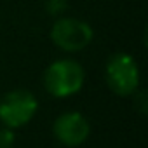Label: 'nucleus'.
<instances>
[{
	"instance_id": "obj_4",
	"label": "nucleus",
	"mask_w": 148,
	"mask_h": 148,
	"mask_svg": "<svg viewBox=\"0 0 148 148\" xmlns=\"http://www.w3.org/2000/svg\"><path fill=\"white\" fill-rule=\"evenodd\" d=\"M38 101L28 89H14L0 98V122L9 129L26 125L37 113Z\"/></svg>"
},
{
	"instance_id": "obj_7",
	"label": "nucleus",
	"mask_w": 148,
	"mask_h": 148,
	"mask_svg": "<svg viewBox=\"0 0 148 148\" xmlns=\"http://www.w3.org/2000/svg\"><path fill=\"white\" fill-rule=\"evenodd\" d=\"M134 106L139 110V113L141 115H145V112H146V96H145V92H134Z\"/></svg>"
},
{
	"instance_id": "obj_6",
	"label": "nucleus",
	"mask_w": 148,
	"mask_h": 148,
	"mask_svg": "<svg viewBox=\"0 0 148 148\" xmlns=\"http://www.w3.org/2000/svg\"><path fill=\"white\" fill-rule=\"evenodd\" d=\"M14 129L9 127H0V148H12L14 146Z\"/></svg>"
},
{
	"instance_id": "obj_5",
	"label": "nucleus",
	"mask_w": 148,
	"mask_h": 148,
	"mask_svg": "<svg viewBox=\"0 0 148 148\" xmlns=\"http://www.w3.org/2000/svg\"><path fill=\"white\" fill-rule=\"evenodd\" d=\"M52 132L61 145L73 148L86 143L91 134V125L80 112H64L54 120Z\"/></svg>"
},
{
	"instance_id": "obj_1",
	"label": "nucleus",
	"mask_w": 148,
	"mask_h": 148,
	"mask_svg": "<svg viewBox=\"0 0 148 148\" xmlns=\"http://www.w3.org/2000/svg\"><path fill=\"white\" fill-rule=\"evenodd\" d=\"M44 89L58 99L77 94L86 82L84 66L71 58H61L52 61L44 71Z\"/></svg>"
},
{
	"instance_id": "obj_2",
	"label": "nucleus",
	"mask_w": 148,
	"mask_h": 148,
	"mask_svg": "<svg viewBox=\"0 0 148 148\" xmlns=\"http://www.w3.org/2000/svg\"><path fill=\"white\" fill-rule=\"evenodd\" d=\"M49 38L59 51L73 54L91 45V42L94 40V30L84 19L73 16H59L49 30Z\"/></svg>"
},
{
	"instance_id": "obj_3",
	"label": "nucleus",
	"mask_w": 148,
	"mask_h": 148,
	"mask_svg": "<svg viewBox=\"0 0 148 148\" xmlns=\"http://www.w3.org/2000/svg\"><path fill=\"white\" fill-rule=\"evenodd\" d=\"M105 80L110 91L117 96H132L139 87V66L129 52H115L105 64Z\"/></svg>"
}]
</instances>
